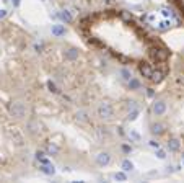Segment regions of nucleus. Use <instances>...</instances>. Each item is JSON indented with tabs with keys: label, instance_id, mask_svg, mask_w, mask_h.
I'll return each mask as SVG.
<instances>
[{
	"label": "nucleus",
	"instance_id": "a878e982",
	"mask_svg": "<svg viewBox=\"0 0 184 183\" xmlns=\"http://www.w3.org/2000/svg\"><path fill=\"white\" fill-rule=\"evenodd\" d=\"M47 87H49V90H50V92H54V93L59 92V90H57V87L52 84V82H47Z\"/></svg>",
	"mask_w": 184,
	"mask_h": 183
},
{
	"label": "nucleus",
	"instance_id": "393cba45",
	"mask_svg": "<svg viewBox=\"0 0 184 183\" xmlns=\"http://www.w3.org/2000/svg\"><path fill=\"white\" fill-rule=\"evenodd\" d=\"M130 137L134 141H140V134H138V132H135V131H130Z\"/></svg>",
	"mask_w": 184,
	"mask_h": 183
},
{
	"label": "nucleus",
	"instance_id": "20e7f679",
	"mask_svg": "<svg viewBox=\"0 0 184 183\" xmlns=\"http://www.w3.org/2000/svg\"><path fill=\"white\" fill-rule=\"evenodd\" d=\"M109 162H111V154L109 152H99L96 155V163L99 167H106Z\"/></svg>",
	"mask_w": 184,
	"mask_h": 183
},
{
	"label": "nucleus",
	"instance_id": "cd10ccee",
	"mask_svg": "<svg viewBox=\"0 0 184 183\" xmlns=\"http://www.w3.org/2000/svg\"><path fill=\"white\" fill-rule=\"evenodd\" d=\"M137 108V102H127V110H135Z\"/></svg>",
	"mask_w": 184,
	"mask_h": 183
},
{
	"label": "nucleus",
	"instance_id": "412c9836",
	"mask_svg": "<svg viewBox=\"0 0 184 183\" xmlns=\"http://www.w3.org/2000/svg\"><path fill=\"white\" fill-rule=\"evenodd\" d=\"M114 178L119 180V181H125V180H127V175H125L124 172H116V173H114Z\"/></svg>",
	"mask_w": 184,
	"mask_h": 183
},
{
	"label": "nucleus",
	"instance_id": "0eeeda50",
	"mask_svg": "<svg viewBox=\"0 0 184 183\" xmlns=\"http://www.w3.org/2000/svg\"><path fill=\"white\" fill-rule=\"evenodd\" d=\"M39 170H41V172H42L44 175H54V173H55V168H54V165H52V163H49V162H46V163H41Z\"/></svg>",
	"mask_w": 184,
	"mask_h": 183
},
{
	"label": "nucleus",
	"instance_id": "5701e85b",
	"mask_svg": "<svg viewBox=\"0 0 184 183\" xmlns=\"http://www.w3.org/2000/svg\"><path fill=\"white\" fill-rule=\"evenodd\" d=\"M156 157H158V159H161V160H163V159H166V152H164L163 149L158 147V149H156Z\"/></svg>",
	"mask_w": 184,
	"mask_h": 183
},
{
	"label": "nucleus",
	"instance_id": "f257e3e1",
	"mask_svg": "<svg viewBox=\"0 0 184 183\" xmlns=\"http://www.w3.org/2000/svg\"><path fill=\"white\" fill-rule=\"evenodd\" d=\"M114 115V110H112V105L107 103V102H103L99 106H98V116L103 118V119H111Z\"/></svg>",
	"mask_w": 184,
	"mask_h": 183
},
{
	"label": "nucleus",
	"instance_id": "f3484780",
	"mask_svg": "<svg viewBox=\"0 0 184 183\" xmlns=\"http://www.w3.org/2000/svg\"><path fill=\"white\" fill-rule=\"evenodd\" d=\"M127 84H129V88H130V90H138V88H140V82L135 80L134 77H132V79L127 82Z\"/></svg>",
	"mask_w": 184,
	"mask_h": 183
},
{
	"label": "nucleus",
	"instance_id": "9d476101",
	"mask_svg": "<svg viewBox=\"0 0 184 183\" xmlns=\"http://www.w3.org/2000/svg\"><path fill=\"white\" fill-rule=\"evenodd\" d=\"M65 59H67V61H75V59H78V49H75V48L67 49V51H65Z\"/></svg>",
	"mask_w": 184,
	"mask_h": 183
},
{
	"label": "nucleus",
	"instance_id": "2eb2a0df",
	"mask_svg": "<svg viewBox=\"0 0 184 183\" xmlns=\"http://www.w3.org/2000/svg\"><path fill=\"white\" fill-rule=\"evenodd\" d=\"M77 121L78 123H88V113L86 111H83V110H80V111H77Z\"/></svg>",
	"mask_w": 184,
	"mask_h": 183
},
{
	"label": "nucleus",
	"instance_id": "6e6552de",
	"mask_svg": "<svg viewBox=\"0 0 184 183\" xmlns=\"http://www.w3.org/2000/svg\"><path fill=\"white\" fill-rule=\"evenodd\" d=\"M150 131H151V134H155V136H160L164 132V124L161 123H153L150 126Z\"/></svg>",
	"mask_w": 184,
	"mask_h": 183
},
{
	"label": "nucleus",
	"instance_id": "39448f33",
	"mask_svg": "<svg viewBox=\"0 0 184 183\" xmlns=\"http://www.w3.org/2000/svg\"><path fill=\"white\" fill-rule=\"evenodd\" d=\"M151 54H153V57L156 61H164L168 57V49L166 48H161V49H151Z\"/></svg>",
	"mask_w": 184,
	"mask_h": 183
},
{
	"label": "nucleus",
	"instance_id": "4468645a",
	"mask_svg": "<svg viewBox=\"0 0 184 183\" xmlns=\"http://www.w3.org/2000/svg\"><path fill=\"white\" fill-rule=\"evenodd\" d=\"M163 77H164V74H163V71H153L151 72V80L155 82V84H160V82L163 80Z\"/></svg>",
	"mask_w": 184,
	"mask_h": 183
},
{
	"label": "nucleus",
	"instance_id": "f8f14e48",
	"mask_svg": "<svg viewBox=\"0 0 184 183\" xmlns=\"http://www.w3.org/2000/svg\"><path fill=\"white\" fill-rule=\"evenodd\" d=\"M60 152V149L55 146V144H52V142H49L47 146H46V154L47 155H57Z\"/></svg>",
	"mask_w": 184,
	"mask_h": 183
},
{
	"label": "nucleus",
	"instance_id": "dca6fc26",
	"mask_svg": "<svg viewBox=\"0 0 184 183\" xmlns=\"http://www.w3.org/2000/svg\"><path fill=\"white\" fill-rule=\"evenodd\" d=\"M26 128H28V131H29V132H33V134H34V132H37V131H39V123H37V121H34V119H31V121L28 123V126H26Z\"/></svg>",
	"mask_w": 184,
	"mask_h": 183
},
{
	"label": "nucleus",
	"instance_id": "c756f323",
	"mask_svg": "<svg viewBox=\"0 0 184 183\" xmlns=\"http://www.w3.org/2000/svg\"><path fill=\"white\" fill-rule=\"evenodd\" d=\"M153 95H155V92L151 90V88H147V97H150V98H151Z\"/></svg>",
	"mask_w": 184,
	"mask_h": 183
},
{
	"label": "nucleus",
	"instance_id": "2f4dec72",
	"mask_svg": "<svg viewBox=\"0 0 184 183\" xmlns=\"http://www.w3.org/2000/svg\"><path fill=\"white\" fill-rule=\"evenodd\" d=\"M11 3H13L15 7H18V5H20V0H11Z\"/></svg>",
	"mask_w": 184,
	"mask_h": 183
},
{
	"label": "nucleus",
	"instance_id": "7c9ffc66",
	"mask_svg": "<svg viewBox=\"0 0 184 183\" xmlns=\"http://www.w3.org/2000/svg\"><path fill=\"white\" fill-rule=\"evenodd\" d=\"M7 16V10H0V18H5Z\"/></svg>",
	"mask_w": 184,
	"mask_h": 183
},
{
	"label": "nucleus",
	"instance_id": "b1692460",
	"mask_svg": "<svg viewBox=\"0 0 184 183\" xmlns=\"http://www.w3.org/2000/svg\"><path fill=\"white\" fill-rule=\"evenodd\" d=\"M120 16H122L124 20H125V21H129L130 18H132V15L129 13V11H125V10H122V11H120Z\"/></svg>",
	"mask_w": 184,
	"mask_h": 183
},
{
	"label": "nucleus",
	"instance_id": "bb28decb",
	"mask_svg": "<svg viewBox=\"0 0 184 183\" xmlns=\"http://www.w3.org/2000/svg\"><path fill=\"white\" fill-rule=\"evenodd\" d=\"M122 152H124V154H130V152H132V147L127 146V144H124V146H122Z\"/></svg>",
	"mask_w": 184,
	"mask_h": 183
},
{
	"label": "nucleus",
	"instance_id": "9b49d317",
	"mask_svg": "<svg viewBox=\"0 0 184 183\" xmlns=\"http://www.w3.org/2000/svg\"><path fill=\"white\" fill-rule=\"evenodd\" d=\"M140 74L143 75V77H147V79H150L151 77V72H153V69H151L148 64H140Z\"/></svg>",
	"mask_w": 184,
	"mask_h": 183
},
{
	"label": "nucleus",
	"instance_id": "7ed1b4c3",
	"mask_svg": "<svg viewBox=\"0 0 184 183\" xmlns=\"http://www.w3.org/2000/svg\"><path fill=\"white\" fill-rule=\"evenodd\" d=\"M164 111H166V102L164 100H155L153 102V113L156 116H161L164 115Z\"/></svg>",
	"mask_w": 184,
	"mask_h": 183
},
{
	"label": "nucleus",
	"instance_id": "1a4fd4ad",
	"mask_svg": "<svg viewBox=\"0 0 184 183\" xmlns=\"http://www.w3.org/2000/svg\"><path fill=\"white\" fill-rule=\"evenodd\" d=\"M168 149L171 150V152H177V150L181 149V142H179V139H176V137L169 139V141H168Z\"/></svg>",
	"mask_w": 184,
	"mask_h": 183
},
{
	"label": "nucleus",
	"instance_id": "ddd939ff",
	"mask_svg": "<svg viewBox=\"0 0 184 183\" xmlns=\"http://www.w3.org/2000/svg\"><path fill=\"white\" fill-rule=\"evenodd\" d=\"M59 16H60V20L65 21V23H72L73 21V16H72V13L68 10H62L60 13H59Z\"/></svg>",
	"mask_w": 184,
	"mask_h": 183
},
{
	"label": "nucleus",
	"instance_id": "6ab92c4d",
	"mask_svg": "<svg viewBox=\"0 0 184 183\" xmlns=\"http://www.w3.org/2000/svg\"><path fill=\"white\" fill-rule=\"evenodd\" d=\"M137 116H138V108H135V110H129V113H127V121H135Z\"/></svg>",
	"mask_w": 184,
	"mask_h": 183
},
{
	"label": "nucleus",
	"instance_id": "aec40b11",
	"mask_svg": "<svg viewBox=\"0 0 184 183\" xmlns=\"http://www.w3.org/2000/svg\"><path fill=\"white\" fill-rule=\"evenodd\" d=\"M132 168H134V163L130 160H124L122 162V170L124 172H132Z\"/></svg>",
	"mask_w": 184,
	"mask_h": 183
},
{
	"label": "nucleus",
	"instance_id": "a211bd4d",
	"mask_svg": "<svg viewBox=\"0 0 184 183\" xmlns=\"http://www.w3.org/2000/svg\"><path fill=\"white\" fill-rule=\"evenodd\" d=\"M119 74H120V77H122L124 82H129V80L132 79V74L127 71V69H120V72H119Z\"/></svg>",
	"mask_w": 184,
	"mask_h": 183
},
{
	"label": "nucleus",
	"instance_id": "f03ea898",
	"mask_svg": "<svg viewBox=\"0 0 184 183\" xmlns=\"http://www.w3.org/2000/svg\"><path fill=\"white\" fill-rule=\"evenodd\" d=\"M24 113H26V108H24V105L21 102H13L10 105V115L16 118V119H20L24 116Z\"/></svg>",
	"mask_w": 184,
	"mask_h": 183
},
{
	"label": "nucleus",
	"instance_id": "423d86ee",
	"mask_svg": "<svg viewBox=\"0 0 184 183\" xmlns=\"http://www.w3.org/2000/svg\"><path fill=\"white\" fill-rule=\"evenodd\" d=\"M50 33H52V36H55V38H60V36L65 34V26L64 25H52Z\"/></svg>",
	"mask_w": 184,
	"mask_h": 183
},
{
	"label": "nucleus",
	"instance_id": "4be33fe9",
	"mask_svg": "<svg viewBox=\"0 0 184 183\" xmlns=\"http://www.w3.org/2000/svg\"><path fill=\"white\" fill-rule=\"evenodd\" d=\"M168 28H169V25H168L166 21H161V23L156 25V30H158V31H166Z\"/></svg>",
	"mask_w": 184,
	"mask_h": 183
},
{
	"label": "nucleus",
	"instance_id": "c85d7f7f",
	"mask_svg": "<svg viewBox=\"0 0 184 183\" xmlns=\"http://www.w3.org/2000/svg\"><path fill=\"white\" fill-rule=\"evenodd\" d=\"M148 144H150V146H151V147H155V149H158V147H160V144H158L156 141H150Z\"/></svg>",
	"mask_w": 184,
	"mask_h": 183
}]
</instances>
